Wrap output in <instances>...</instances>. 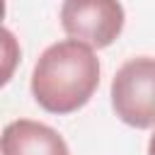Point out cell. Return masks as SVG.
Segmentation results:
<instances>
[{"mask_svg": "<svg viewBox=\"0 0 155 155\" xmlns=\"http://www.w3.org/2000/svg\"><path fill=\"white\" fill-rule=\"evenodd\" d=\"M61 27L90 48H107L124 29V7L114 0H65L61 5Z\"/></svg>", "mask_w": 155, "mask_h": 155, "instance_id": "3", "label": "cell"}, {"mask_svg": "<svg viewBox=\"0 0 155 155\" xmlns=\"http://www.w3.org/2000/svg\"><path fill=\"white\" fill-rule=\"evenodd\" d=\"M0 148L2 155H70L68 143L56 128L31 119L10 121L2 131Z\"/></svg>", "mask_w": 155, "mask_h": 155, "instance_id": "4", "label": "cell"}, {"mask_svg": "<svg viewBox=\"0 0 155 155\" xmlns=\"http://www.w3.org/2000/svg\"><path fill=\"white\" fill-rule=\"evenodd\" d=\"M99 87V58L94 48L63 39L51 44L31 70V94L48 114H73L82 109Z\"/></svg>", "mask_w": 155, "mask_h": 155, "instance_id": "1", "label": "cell"}, {"mask_svg": "<svg viewBox=\"0 0 155 155\" xmlns=\"http://www.w3.org/2000/svg\"><path fill=\"white\" fill-rule=\"evenodd\" d=\"M148 155H155V133H153L150 140H148Z\"/></svg>", "mask_w": 155, "mask_h": 155, "instance_id": "5", "label": "cell"}, {"mask_svg": "<svg viewBox=\"0 0 155 155\" xmlns=\"http://www.w3.org/2000/svg\"><path fill=\"white\" fill-rule=\"evenodd\" d=\"M111 107L126 126H155V58L138 56L116 70L111 80Z\"/></svg>", "mask_w": 155, "mask_h": 155, "instance_id": "2", "label": "cell"}]
</instances>
